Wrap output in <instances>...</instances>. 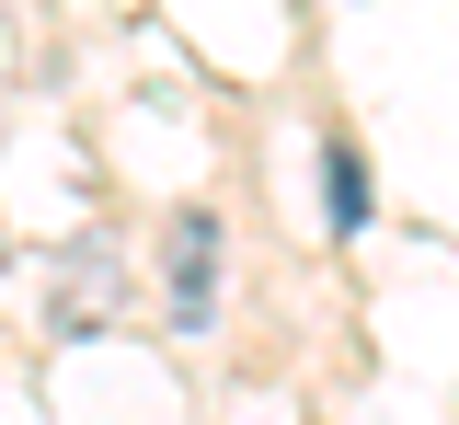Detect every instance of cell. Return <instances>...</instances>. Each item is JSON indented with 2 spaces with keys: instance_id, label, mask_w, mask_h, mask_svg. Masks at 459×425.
<instances>
[{
  "instance_id": "cell-3",
  "label": "cell",
  "mask_w": 459,
  "mask_h": 425,
  "mask_svg": "<svg viewBox=\"0 0 459 425\" xmlns=\"http://www.w3.org/2000/svg\"><path fill=\"white\" fill-rule=\"evenodd\" d=\"M322 195H333V230H368V161H356V150H322Z\"/></svg>"
},
{
  "instance_id": "cell-1",
  "label": "cell",
  "mask_w": 459,
  "mask_h": 425,
  "mask_svg": "<svg viewBox=\"0 0 459 425\" xmlns=\"http://www.w3.org/2000/svg\"><path fill=\"white\" fill-rule=\"evenodd\" d=\"M115 299H126L115 242H69L47 265V334H92V322H115Z\"/></svg>"
},
{
  "instance_id": "cell-2",
  "label": "cell",
  "mask_w": 459,
  "mask_h": 425,
  "mask_svg": "<svg viewBox=\"0 0 459 425\" xmlns=\"http://www.w3.org/2000/svg\"><path fill=\"white\" fill-rule=\"evenodd\" d=\"M172 322H184V334L219 322V219H207V207L172 219Z\"/></svg>"
}]
</instances>
